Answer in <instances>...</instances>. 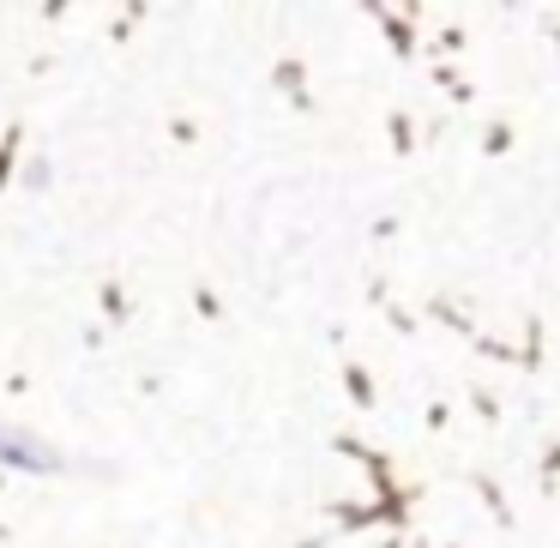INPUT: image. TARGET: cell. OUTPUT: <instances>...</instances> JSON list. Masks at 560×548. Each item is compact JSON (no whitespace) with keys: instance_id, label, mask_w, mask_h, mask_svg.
<instances>
[{"instance_id":"1","label":"cell","mask_w":560,"mask_h":548,"mask_svg":"<svg viewBox=\"0 0 560 548\" xmlns=\"http://www.w3.org/2000/svg\"><path fill=\"white\" fill-rule=\"evenodd\" d=\"M0 464H13V470H55L61 458H55L37 434H25V428H13V422H0Z\"/></svg>"}]
</instances>
